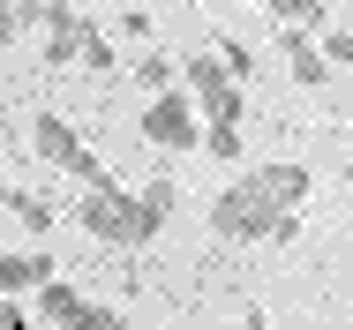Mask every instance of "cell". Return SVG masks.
Instances as JSON below:
<instances>
[{
    "label": "cell",
    "instance_id": "obj_1",
    "mask_svg": "<svg viewBox=\"0 0 353 330\" xmlns=\"http://www.w3.org/2000/svg\"><path fill=\"white\" fill-rule=\"evenodd\" d=\"M301 210H308V165H248V173L211 203V233L233 240V248L293 240Z\"/></svg>",
    "mask_w": 353,
    "mask_h": 330
},
{
    "label": "cell",
    "instance_id": "obj_2",
    "mask_svg": "<svg viewBox=\"0 0 353 330\" xmlns=\"http://www.w3.org/2000/svg\"><path fill=\"white\" fill-rule=\"evenodd\" d=\"M158 225H165V210H158L150 196H128L121 181L83 188V233H90V240H105V248H150V240H158Z\"/></svg>",
    "mask_w": 353,
    "mask_h": 330
},
{
    "label": "cell",
    "instance_id": "obj_3",
    "mask_svg": "<svg viewBox=\"0 0 353 330\" xmlns=\"http://www.w3.org/2000/svg\"><path fill=\"white\" fill-rule=\"evenodd\" d=\"M30 143H38V158H46L53 173H75L83 188H105V181H113V173H105V158H98V150H83L61 113H38V121H30Z\"/></svg>",
    "mask_w": 353,
    "mask_h": 330
},
{
    "label": "cell",
    "instance_id": "obj_4",
    "mask_svg": "<svg viewBox=\"0 0 353 330\" xmlns=\"http://www.w3.org/2000/svg\"><path fill=\"white\" fill-rule=\"evenodd\" d=\"M181 90L196 98L203 128H211V121H241V83L225 75V61H218V53H188V61H181Z\"/></svg>",
    "mask_w": 353,
    "mask_h": 330
},
{
    "label": "cell",
    "instance_id": "obj_5",
    "mask_svg": "<svg viewBox=\"0 0 353 330\" xmlns=\"http://www.w3.org/2000/svg\"><path fill=\"white\" fill-rule=\"evenodd\" d=\"M143 143H158V150H203V113H196V98H188V90L150 98V105H143Z\"/></svg>",
    "mask_w": 353,
    "mask_h": 330
},
{
    "label": "cell",
    "instance_id": "obj_6",
    "mask_svg": "<svg viewBox=\"0 0 353 330\" xmlns=\"http://www.w3.org/2000/svg\"><path fill=\"white\" fill-rule=\"evenodd\" d=\"M38 30H46V61H53V68L83 61V45H90V23L75 15L68 0H46V23H38Z\"/></svg>",
    "mask_w": 353,
    "mask_h": 330
},
{
    "label": "cell",
    "instance_id": "obj_7",
    "mask_svg": "<svg viewBox=\"0 0 353 330\" xmlns=\"http://www.w3.org/2000/svg\"><path fill=\"white\" fill-rule=\"evenodd\" d=\"M30 300H38V330H75L83 316H90V300H83L75 285H61V278H46Z\"/></svg>",
    "mask_w": 353,
    "mask_h": 330
},
{
    "label": "cell",
    "instance_id": "obj_8",
    "mask_svg": "<svg viewBox=\"0 0 353 330\" xmlns=\"http://www.w3.org/2000/svg\"><path fill=\"white\" fill-rule=\"evenodd\" d=\"M279 45H285V75H293V83H301V90H316V83H323V75H331V61H323V45H316V38H308V30H285Z\"/></svg>",
    "mask_w": 353,
    "mask_h": 330
},
{
    "label": "cell",
    "instance_id": "obj_9",
    "mask_svg": "<svg viewBox=\"0 0 353 330\" xmlns=\"http://www.w3.org/2000/svg\"><path fill=\"white\" fill-rule=\"evenodd\" d=\"M53 278V256H30V248H15V256H0V300H15V293H38Z\"/></svg>",
    "mask_w": 353,
    "mask_h": 330
},
{
    "label": "cell",
    "instance_id": "obj_10",
    "mask_svg": "<svg viewBox=\"0 0 353 330\" xmlns=\"http://www.w3.org/2000/svg\"><path fill=\"white\" fill-rule=\"evenodd\" d=\"M136 83H143V98L181 90V68H173V53H136Z\"/></svg>",
    "mask_w": 353,
    "mask_h": 330
},
{
    "label": "cell",
    "instance_id": "obj_11",
    "mask_svg": "<svg viewBox=\"0 0 353 330\" xmlns=\"http://www.w3.org/2000/svg\"><path fill=\"white\" fill-rule=\"evenodd\" d=\"M271 23L308 30V38H316V30H331V23H323V0H271Z\"/></svg>",
    "mask_w": 353,
    "mask_h": 330
},
{
    "label": "cell",
    "instance_id": "obj_12",
    "mask_svg": "<svg viewBox=\"0 0 353 330\" xmlns=\"http://www.w3.org/2000/svg\"><path fill=\"white\" fill-rule=\"evenodd\" d=\"M8 210H15L30 233H46V225H53V203H46V196H30V188H8Z\"/></svg>",
    "mask_w": 353,
    "mask_h": 330
},
{
    "label": "cell",
    "instance_id": "obj_13",
    "mask_svg": "<svg viewBox=\"0 0 353 330\" xmlns=\"http://www.w3.org/2000/svg\"><path fill=\"white\" fill-rule=\"evenodd\" d=\"M203 150L225 158V165H241V121H211V128H203Z\"/></svg>",
    "mask_w": 353,
    "mask_h": 330
},
{
    "label": "cell",
    "instance_id": "obj_14",
    "mask_svg": "<svg viewBox=\"0 0 353 330\" xmlns=\"http://www.w3.org/2000/svg\"><path fill=\"white\" fill-rule=\"evenodd\" d=\"M211 53L225 61V75H233V83H248V75H256V53H248V45H233V38H218Z\"/></svg>",
    "mask_w": 353,
    "mask_h": 330
},
{
    "label": "cell",
    "instance_id": "obj_15",
    "mask_svg": "<svg viewBox=\"0 0 353 330\" xmlns=\"http://www.w3.org/2000/svg\"><path fill=\"white\" fill-rule=\"evenodd\" d=\"M316 45H323L331 68H353V30H316Z\"/></svg>",
    "mask_w": 353,
    "mask_h": 330
},
{
    "label": "cell",
    "instance_id": "obj_16",
    "mask_svg": "<svg viewBox=\"0 0 353 330\" xmlns=\"http://www.w3.org/2000/svg\"><path fill=\"white\" fill-rule=\"evenodd\" d=\"M83 68H90V75H113V38H105V30H90V45H83Z\"/></svg>",
    "mask_w": 353,
    "mask_h": 330
},
{
    "label": "cell",
    "instance_id": "obj_17",
    "mask_svg": "<svg viewBox=\"0 0 353 330\" xmlns=\"http://www.w3.org/2000/svg\"><path fill=\"white\" fill-rule=\"evenodd\" d=\"M75 330H136V323H128V316H113V308H98V300H90V316H83V323H75Z\"/></svg>",
    "mask_w": 353,
    "mask_h": 330
},
{
    "label": "cell",
    "instance_id": "obj_18",
    "mask_svg": "<svg viewBox=\"0 0 353 330\" xmlns=\"http://www.w3.org/2000/svg\"><path fill=\"white\" fill-rule=\"evenodd\" d=\"M15 8H23V0H0V45H8L15 30H23V15H15Z\"/></svg>",
    "mask_w": 353,
    "mask_h": 330
},
{
    "label": "cell",
    "instance_id": "obj_19",
    "mask_svg": "<svg viewBox=\"0 0 353 330\" xmlns=\"http://www.w3.org/2000/svg\"><path fill=\"white\" fill-rule=\"evenodd\" d=\"M0 330H30V316H23V308H8V300H0Z\"/></svg>",
    "mask_w": 353,
    "mask_h": 330
}]
</instances>
